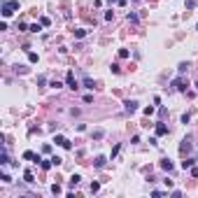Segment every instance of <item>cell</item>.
Segmentation results:
<instances>
[{
  "label": "cell",
  "instance_id": "6da1fadb",
  "mask_svg": "<svg viewBox=\"0 0 198 198\" xmlns=\"http://www.w3.org/2000/svg\"><path fill=\"white\" fill-rule=\"evenodd\" d=\"M17 9H19V0H5V2H2V12H0V14L7 19V17H12Z\"/></svg>",
  "mask_w": 198,
  "mask_h": 198
},
{
  "label": "cell",
  "instance_id": "7a4b0ae2",
  "mask_svg": "<svg viewBox=\"0 0 198 198\" xmlns=\"http://www.w3.org/2000/svg\"><path fill=\"white\" fill-rule=\"evenodd\" d=\"M172 89H175V91H187V79L180 75L177 79H172Z\"/></svg>",
  "mask_w": 198,
  "mask_h": 198
},
{
  "label": "cell",
  "instance_id": "3957f363",
  "mask_svg": "<svg viewBox=\"0 0 198 198\" xmlns=\"http://www.w3.org/2000/svg\"><path fill=\"white\" fill-rule=\"evenodd\" d=\"M191 152V135H187L184 140H182V144H180V154L184 156V154H189Z\"/></svg>",
  "mask_w": 198,
  "mask_h": 198
},
{
  "label": "cell",
  "instance_id": "277c9868",
  "mask_svg": "<svg viewBox=\"0 0 198 198\" xmlns=\"http://www.w3.org/2000/svg\"><path fill=\"white\" fill-rule=\"evenodd\" d=\"M65 82H68V86H70L72 91L79 89V84H77V79H75V72H68V75H65Z\"/></svg>",
  "mask_w": 198,
  "mask_h": 198
},
{
  "label": "cell",
  "instance_id": "5b68a950",
  "mask_svg": "<svg viewBox=\"0 0 198 198\" xmlns=\"http://www.w3.org/2000/svg\"><path fill=\"white\" fill-rule=\"evenodd\" d=\"M54 142H56V144H61L63 149H70V147H72V144H70V140H68V138H63V135H56V138H54Z\"/></svg>",
  "mask_w": 198,
  "mask_h": 198
},
{
  "label": "cell",
  "instance_id": "8992f818",
  "mask_svg": "<svg viewBox=\"0 0 198 198\" xmlns=\"http://www.w3.org/2000/svg\"><path fill=\"white\" fill-rule=\"evenodd\" d=\"M124 110H126V114H133L135 110H138V100H126V103H124Z\"/></svg>",
  "mask_w": 198,
  "mask_h": 198
},
{
  "label": "cell",
  "instance_id": "52a82bcc",
  "mask_svg": "<svg viewBox=\"0 0 198 198\" xmlns=\"http://www.w3.org/2000/svg\"><path fill=\"white\" fill-rule=\"evenodd\" d=\"M105 163H107V159H105V156H96L93 166H96V168H105Z\"/></svg>",
  "mask_w": 198,
  "mask_h": 198
},
{
  "label": "cell",
  "instance_id": "ba28073f",
  "mask_svg": "<svg viewBox=\"0 0 198 198\" xmlns=\"http://www.w3.org/2000/svg\"><path fill=\"white\" fill-rule=\"evenodd\" d=\"M161 168L170 172V170H172V161H170V159H161Z\"/></svg>",
  "mask_w": 198,
  "mask_h": 198
},
{
  "label": "cell",
  "instance_id": "9c48e42d",
  "mask_svg": "<svg viewBox=\"0 0 198 198\" xmlns=\"http://www.w3.org/2000/svg\"><path fill=\"white\" fill-rule=\"evenodd\" d=\"M23 159H28V161H40V156H37V154H33V152H23Z\"/></svg>",
  "mask_w": 198,
  "mask_h": 198
},
{
  "label": "cell",
  "instance_id": "30bf717a",
  "mask_svg": "<svg viewBox=\"0 0 198 198\" xmlns=\"http://www.w3.org/2000/svg\"><path fill=\"white\" fill-rule=\"evenodd\" d=\"M168 133V126L166 124H156V135H166Z\"/></svg>",
  "mask_w": 198,
  "mask_h": 198
},
{
  "label": "cell",
  "instance_id": "8fae6325",
  "mask_svg": "<svg viewBox=\"0 0 198 198\" xmlns=\"http://www.w3.org/2000/svg\"><path fill=\"white\" fill-rule=\"evenodd\" d=\"M187 70H189V63H184V61H182V63L177 65V72H180V75H184Z\"/></svg>",
  "mask_w": 198,
  "mask_h": 198
},
{
  "label": "cell",
  "instance_id": "7c38bea8",
  "mask_svg": "<svg viewBox=\"0 0 198 198\" xmlns=\"http://www.w3.org/2000/svg\"><path fill=\"white\" fill-rule=\"evenodd\" d=\"M193 161H196V159H184V161H182V168H184V170H187V168H191V166H193Z\"/></svg>",
  "mask_w": 198,
  "mask_h": 198
},
{
  "label": "cell",
  "instance_id": "4fadbf2b",
  "mask_svg": "<svg viewBox=\"0 0 198 198\" xmlns=\"http://www.w3.org/2000/svg\"><path fill=\"white\" fill-rule=\"evenodd\" d=\"M23 180H26L28 184H33V182H35V180H33V172H30V170H26V172H23Z\"/></svg>",
  "mask_w": 198,
  "mask_h": 198
},
{
  "label": "cell",
  "instance_id": "5bb4252c",
  "mask_svg": "<svg viewBox=\"0 0 198 198\" xmlns=\"http://www.w3.org/2000/svg\"><path fill=\"white\" fill-rule=\"evenodd\" d=\"M79 182H82V177H79V175H72V177H70V187H77Z\"/></svg>",
  "mask_w": 198,
  "mask_h": 198
},
{
  "label": "cell",
  "instance_id": "9a60e30c",
  "mask_svg": "<svg viewBox=\"0 0 198 198\" xmlns=\"http://www.w3.org/2000/svg\"><path fill=\"white\" fill-rule=\"evenodd\" d=\"M84 86H86V89H93L96 84H93V79H91V77H84Z\"/></svg>",
  "mask_w": 198,
  "mask_h": 198
},
{
  "label": "cell",
  "instance_id": "2e32d148",
  "mask_svg": "<svg viewBox=\"0 0 198 198\" xmlns=\"http://www.w3.org/2000/svg\"><path fill=\"white\" fill-rule=\"evenodd\" d=\"M9 163V156H7V152H2V156H0V166H7Z\"/></svg>",
  "mask_w": 198,
  "mask_h": 198
},
{
  "label": "cell",
  "instance_id": "e0dca14e",
  "mask_svg": "<svg viewBox=\"0 0 198 198\" xmlns=\"http://www.w3.org/2000/svg\"><path fill=\"white\" fill-rule=\"evenodd\" d=\"M40 30H42V23H33L30 26V33H40Z\"/></svg>",
  "mask_w": 198,
  "mask_h": 198
},
{
  "label": "cell",
  "instance_id": "ac0fdd59",
  "mask_svg": "<svg viewBox=\"0 0 198 198\" xmlns=\"http://www.w3.org/2000/svg\"><path fill=\"white\" fill-rule=\"evenodd\" d=\"M0 180H2V182H5V184H12V177H9V175H7V172H2V177H0Z\"/></svg>",
  "mask_w": 198,
  "mask_h": 198
},
{
  "label": "cell",
  "instance_id": "d6986e66",
  "mask_svg": "<svg viewBox=\"0 0 198 198\" xmlns=\"http://www.w3.org/2000/svg\"><path fill=\"white\" fill-rule=\"evenodd\" d=\"M51 193H54V196H58V193H61V187H58V184H51Z\"/></svg>",
  "mask_w": 198,
  "mask_h": 198
},
{
  "label": "cell",
  "instance_id": "ffe728a7",
  "mask_svg": "<svg viewBox=\"0 0 198 198\" xmlns=\"http://www.w3.org/2000/svg\"><path fill=\"white\" fill-rule=\"evenodd\" d=\"M37 84H40V86H45V84H47V77H45V75H40V77H37Z\"/></svg>",
  "mask_w": 198,
  "mask_h": 198
},
{
  "label": "cell",
  "instance_id": "44dd1931",
  "mask_svg": "<svg viewBox=\"0 0 198 198\" xmlns=\"http://www.w3.org/2000/svg\"><path fill=\"white\" fill-rule=\"evenodd\" d=\"M119 149H121V144H114V147H112V159H114V156L119 154Z\"/></svg>",
  "mask_w": 198,
  "mask_h": 198
},
{
  "label": "cell",
  "instance_id": "7402d4cb",
  "mask_svg": "<svg viewBox=\"0 0 198 198\" xmlns=\"http://www.w3.org/2000/svg\"><path fill=\"white\" fill-rule=\"evenodd\" d=\"M86 35V30H84V28H79V30H75V37H84Z\"/></svg>",
  "mask_w": 198,
  "mask_h": 198
},
{
  "label": "cell",
  "instance_id": "603a6c76",
  "mask_svg": "<svg viewBox=\"0 0 198 198\" xmlns=\"http://www.w3.org/2000/svg\"><path fill=\"white\" fill-rule=\"evenodd\" d=\"M28 61H30V63H37V54H33V51H30V54H28Z\"/></svg>",
  "mask_w": 198,
  "mask_h": 198
},
{
  "label": "cell",
  "instance_id": "cb8c5ba5",
  "mask_svg": "<svg viewBox=\"0 0 198 198\" xmlns=\"http://www.w3.org/2000/svg\"><path fill=\"white\" fill-rule=\"evenodd\" d=\"M196 2H198V0H187V9H193V7H196Z\"/></svg>",
  "mask_w": 198,
  "mask_h": 198
},
{
  "label": "cell",
  "instance_id": "d4e9b609",
  "mask_svg": "<svg viewBox=\"0 0 198 198\" xmlns=\"http://www.w3.org/2000/svg\"><path fill=\"white\" fill-rule=\"evenodd\" d=\"M103 135H105V133H103V131H100V128H98V131H93V138H96V140H100V138H103Z\"/></svg>",
  "mask_w": 198,
  "mask_h": 198
},
{
  "label": "cell",
  "instance_id": "484cf974",
  "mask_svg": "<svg viewBox=\"0 0 198 198\" xmlns=\"http://www.w3.org/2000/svg\"><path fill=\"white\" fill-rule=\"evenodd\" d=\"M98 189H100V184H98V182H93V184H91V193H96Z\"/></svg>",
  "mask_w": 198,
  "mask_h": 198
},
{
  "label": "cell",
  "instance_id": "4316f807",
  "mask_svg": "<svg viewBox=\"0 0 198 198\" xmlns=\"http://www.w3.org/2000/svg\"><path fill=\"white\" fill-rule=\"evenodd\" d=\"M40 23H42V26H49L51 21H49V17H42V19H40Z\"/></svg>",
  "mask_w": 198,
  "mask_h": 198
},
{
  "label": "cell",
  "instance_id": "83f0119b",
  "mask_svg": "<svg viewBox=\"0 0 198 198\" xmlns=\"http://www.w3.org/2000/svg\"><path fill=\"white\" fill-rule=\"evenodd\" d=\"M144 114H147V117H152V114H154V107H152V105H149V107H144Z\"/></svg>",
  "mask_w": 198,
  "mask_h": 198
},
{
  "label": "cell",
  "instance_id": "f1b7e54d",
  "mask_svg": "<svg viewBox=\"0 0 198 198\" xmlns=\"http://www.w3.org/2000/svg\"><path fill=\"white\" fill-rule=\"evenodd\" d=\"M105 19H107V21H112V19H114V12H112V9H110V12H105Z\"/></svg>",
  "mask_w": 198,
  "mask_h": 198
},
{
  "label": "cell",
  "instance_id": "f546056e",
  "mask_svg": "<svg viewBox=\"0 0 198 198\" xmlns=\"http://www.w3.org/2000/svg\"><path fill=\"white\" fill-rule=\"evenodd\" d=\"M191 175H193V177H198V168H193V166H191Z\"/></svg>",
  "mask_w": 198,
  "mask_h": 198
},
{
  "label": "cell",
  "instance_id": "4dcf8cb0",
  "mask_svg": "<svg viewBox=\"0 0 198 198\" xmlns=\"http://www.w3.org/2000/svg\"><path fill=\"white\" fill-rule=\"evenodd\" d=\"M107 2H110V5H112V2H119V0H107Z\"/></svg>",
  "mask_w": 198,
  "mask_h": 198
},
{
  "label": "cell",
  "instance_id": "1f68e13d",
  "mask_svg": "<svg viewBox=\"0 0 198 198\" xmlns=\"http://www.w3.org/2000/svg\"><path fill=\"white\" fill-rule=\"evenodd\" d=\"M196 89H198V82H196Z\"/></svg>",
  "mask_w": 198,
  "mask_h": 198
},
{
  "label": "cell",
  "instance_id": "d6a6232c",
  "mask_svg": "<svg viewBox=\"0 0 198 198\" xmlns=\"http://www.w3.org/2000/svg\"><path fill=\"white\" fill-rule=\"evenodd\" d=\"M196 30H198V26H196Z\"/></svg>",
  "mask_w": 198,
  "mask_h": 198
}]
</instances>
